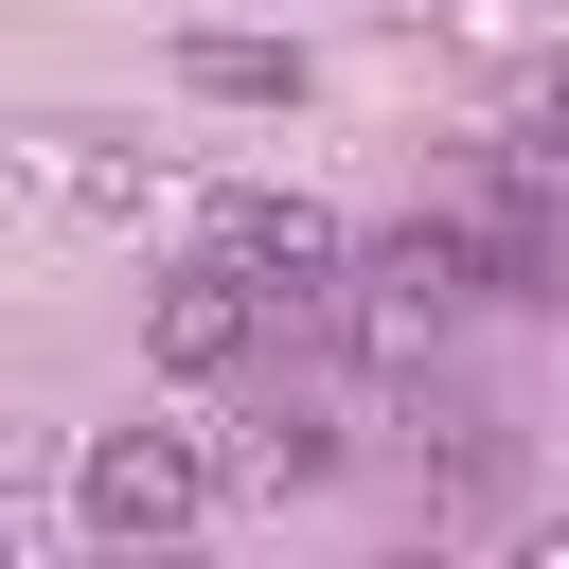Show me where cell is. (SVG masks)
Returning <instances> with one entry per match:
<instances>
[{
	"label": "cell",
	"instance_id": "obj_1",
	"mask_svg": "<svg viewBox=\"0 0 569 569\" xmlns=\"http://www.w3.org/2000/svg\"><path fill=\"white\" fill-rule=\"evenodd\" d=\"M462 302H480V249H462V231H391L373 267H338V320H356V356H391V373H409Z\"/></svg>",
	"mask_w": 569,
	"mask_h": 569
},
{
	"label": "cell",
	"instance_id": "obj_2",
	"mask_svg": "<svg viewBox=\"0 0 569 569\" xmlns=\"http://www.w3.org/2000/svg\"><path fill=\"white\" fill-rule=\"evenodd\" d=\"M71 516L124 533V551H142V533H196V516H213V445H196V427H107V445L71 462Z\"/></svg>",
	"mask_w": 569,
	"mask_h": 569
},
{
	"label": "cell",
	"instance_id": "obj_3",
	"mask_svg": "<svg viewBox=\"0 0 569 569\" xmlns=\"http://www.w3.org/2000/svg\"><path fill=\"white\" fill-rule=\"evenodd\" d=\"M213 249L249 267L267 338H284V320H338V267H356V249H338V213H302V196H231V213H213Z\"/></svg>",
	"mask_w": 569,
	"mask_h": 569
},
{
	"label": "cell",
	"instance_id": "obj_4",
	"mask_svg": "<svg viewBox=\"0 0 569 569\" xmlns=\"http://www.w3.org/2000/svg\"><path fill=\"white\" fill-rule=\"evenodd\" d=\"M249 356H267V302H249L231 249H196V267L160 284V373H249Z\"/></svg>",
	"mask_w": 569,
	"mask_h": 569
},
{
	"label": "cell",
	"instance_id": "obj_5",
	"mask_svg": "<svg viewBox=\"0 0 569 569\" xmlns=\"http://www.w3.org/2000/svg\"><path fill=\"white\" fill-rule=\"evenodd\" d=\"M178 89H213V107H302V53H284V36L196 18V36H178Z\"/></svg>",
	"mask_w": 569,
	"mask_h": 569
},
{
	"label": "cell",
	"instance_id": "obj_6",
	"mask_svg": "<svg viewBox=\"0 0 569 569\" xmlns=\"http://www.w3.org/2000/svg\"><path fill=\"white\" fill-rule=\"evenodd\" d=\"M320 462H338V427H320V409H267V427H249V445H231L213 480H267V498H302Z\"/></svg>",
	"mask_w": 569,
	"mask_h": 569
}]
</instances>
